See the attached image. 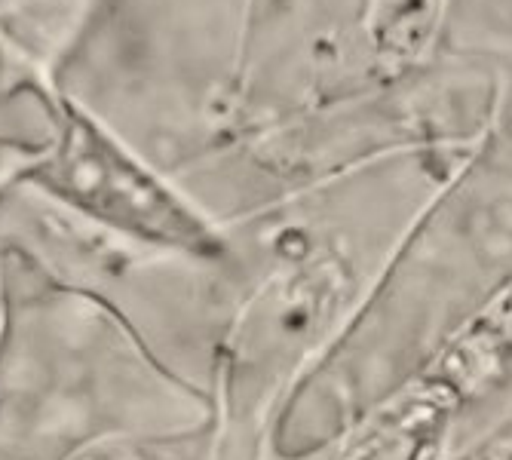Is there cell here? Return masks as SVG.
Returning <instances> with one entry per match:
<instances>
[{
  "label": "cell",
  "mask_w": 512,
  "mask_h": 460,
  "mask_svg": "<svg viewBox=\"0 0 512 460\" xmlns=\"http://www.w3.org/2000/svg\"><path fill=\"white\" fill-rule=\"evenodd\" d=\"M50 178L62 194L92 212L111 215L166 240H206V227L86 120H68Z\"/></svg>",
  "instance_id": "cell-1"
}]
</instances>
